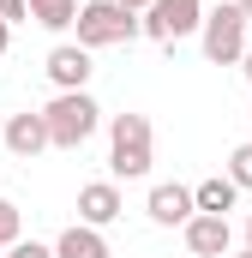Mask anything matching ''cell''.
<instances>
[{"instance_id":"6da1fadb","label":"cell","mask_w":252,"mask_h":258,"mask_svg":"<svg viewBox=\"0 0 252 258\" xmlns=\"http://www.w3.org/2000/svg\"><path fill=\"white\" fill-rule=\"evenodd\" d=\"M150 162H156L150 114H114L108 120V168H114V180H144Z\"/></svg>"},{"instance_id":"7a4b0ae2","label":"cell","mask_w":252,"mask_h":258,"mask_svg":"<svg viewBox=\"0 0 252 258\" xmlns=\"http://www.w3.org/2000/svg\"><path fill=\"white\" fill-rule=\"evenodd\" d=\"M36 114H42V126H48V144H54V150H78L90 132L102 126V108L90 102V90H54V102L36 108Z\"/></svg>"},{"instance_id":"3957f363","label":"cell","mask_w":252,"mask_h":258,"mask_svg":"<svg viewBox=\"0 0 252 258\" xmlns=\"http://www.w3.org/2000/svg\"><path fill=\"white\" fill-rule=\"evenodd\" d=\"M72 24H78V48H114L138 36V12H126L120 0H84Z\"/></svg>"},{"instance_id":"277c9868","label":"cell","mask_w":252,"mask_h":258,"mask_svg":"<svg viewBox=\"0 0 252 258\" xmlns=\"http://www.w3.org/2000/svg\"><path fill=\"white\" fill-rule=\"evenodd\" d=\"M198 36H204V60L210 66H234L246 54V12L228 0V6H210L204 12V24H198Z\"/></svg>"},{"instance_id":"5b68a950","label":"cell","mask_w":252,"mask_h":258,"mask_svg":"<svg viewBox=\"0 0 252 258\" xmlns=\"http://www.w3.org/2000/svg\"><path fill=\"white\" fill-rule=\"evenodd\" d=\"M204 24V0H150L144 12H138V36H150V42H180Z\"/></svg>"},{"instance_id":"8992f818","label":"cell","mask_w":252,"mask_h":258,"mask_svg":"<svg viewBox=\"0 0 252 258\" xmlns=\"http://www.w3.org/2000/svg\"><path fill=\"white\" fill-rule=\"evenodd\" d=\"M180 234H186V252H192V258H228V246H234L228 216H204V210L192 216Z\"/></svg>"},{"instance_id":"52a82bcc","label":"cell","mask_w":252,"mask_h":258,"mask_svg":"<svg viewBox=\"0 0 252 258\" xmlns=\"http://www.w3.org/2000/svg\"><path fill=\"white\" fill-rule=\"evenodd\" d=\"M144 210H150V222H156V228H186L192 216H198V210H192V186H174V180L150 186Z\"/></svg>"},{"instance_id":"ba28073f","label":"cell","mask_w":252,"mask_h":258,"mask_svg":"<svg viewBox=\"0 0 252 258\" xmlns=\"http://www.w3.org/2000/svg\"><path fill=\"white\" fill-rule=\"evenodd\" d=\"M120 210H126V204H120V186H114V180L78 186V222H84V228H108Z\"/></svg>"},{"instance_id":"9c48e42d","label":"cell","mask_w":252,"mask_h":258,"mask_svg":"<svg viewBox=\"0 0 252 258\" xmlns=\"http://www.w3.org/2000/svg\"><path fill=\"white\" fill-rule=\"evenodd\" d=\"M90 48H78V42H60V48H48V78H54V90H84L90 84Z\"/></svg>"},{"instance_id":"30bf717a","label":"cell","mask_w":252,"mask_h":258,"mask_svg":"<svg viewBox=\"0 0 252 258\" xmlns=\"http://www.w3.org/2000/svg\"><path fill=\"white\" fill-rule=\"evenodd\" d=\"M6 150H12V156H24V162H30V156H42V150H48V126H42V114H30V108H24V114H12V120H6Z\"/></svg>"},{"instance_id":"8fae6325","label":"cell","mask_w":252,"mask_h":258,"mask_svg":"<svg viewBox=\"0 0 252 258\" xmlns=\"http://www.w3.org/2000/svg\"><path fill=\"white\" fill-rule=\"evenodd\" d=\"M234 198H240V186H234L228 174H210V180H198V186H192V210H204V216H228V210H234Z\"/></svg>"},{"instance_id":"7c38bea8","label":"cell","mask_w":252,"mask_h":258,"mask_svg":"<svg viewBox=\"0 0 252 258\" xmlns=\"http://www.w3.org/2000/svg\"><path fill=\"white\" fill-rule=\"evenodd\" d=\"M54 258H114V252H108L102 228H84V222H72L60 240H54Z\"/></svg>"},{"instance_id":"4fadbf2b","label":"cell","mask_w":252,"mask_h":258,"mask_svg":"<svg viewBox=\"0 0 252 258\" xmlns=\"http://www.w3.org/2000/svg\"><path fill=\"white\" fill-rule=\"evenodd\" d=\"M24 12H30L42 30H72V18H78V0H24Z\"/></svg>"},{"instance_id":"5bb4252c","label":"cell","mask_w":252,"mask_h":258,"mask_svg":"<svg viewBox=\"0 0 252 258\" xmlns=\"http://www.w3.org/2000/svg\"><path fill=\"white\" fill-rule=\"evenodd\" d=\"M228 180H234L240 192H252V138H246V144H234V150H228Z\"/></svg>"},{"instance_id":"9a60e30c","label":"cell","mask_w":252,"mask_h":258,"mask_svg":"<svg viewBox=\"0 0 252 258\" xmlns=\"http://www.w3.org/2000/svg\"><path fill=\"white\" fill-rule=\"evenodd\" d=\"M12 240H24V216H18L12 198H0V252H6Z\"/></svg>"},{"instance_id":"2e32d148","label":"cell","mask_w":252,"mask_h":258,"mask_svg":"<svg viewBox=\"0 0 252 258\" xmlns=\"http://www.w3.org/2000/svg\"><path fill=\"white\" fill-rule=\"evenodd\" d=\"M6 258H54V246H42V240H12Z\"/></svg>"},{"instance_id":"e0dca14e","label":"cell","mask_w":252,"mask_h":258,"mask_svg":"<svg viewBox=\"0 0 252 258\" xmlns=\"http://www.w3.org/2000/svg\"><path fill=\"white\" fill-rule=\"evenodd\" d=\"M30 12H24V0H0V24H24Z\"/></svg>"},{"instance_id":"ac0fdd59","label":"cell","mask_w":252,"mask_h":258,"mask_svg":"<svg viewBox=\"0 0 252 258\" xmlns=\"http://www.w3.org/2000/svg\"><path fill=\"white\" fill-rule=\"evenodd\" d=\"M240 72H246V84H252V48H246V54H240Z\"/></svg>"},{"instance_id":"d6986e66","label":"cell","mask_w":252,"mask_h":258,"mask_svg":"<svg viewBox=\"0 0 252 258\" xmlns=\"http://www.w3.org/2000/svg\"><path fill=\"white\" fill-rule=\"evenodd\" d=\"M6 42H12V24H0V54H6Z\"/></svg>"},{"instance_id":"ffe728a7","label":"cell","mask_w":252,"mask_h":258,"mask_svg":"<svg viewBox=\"0 0 252 258\" xmlns=\"http://www.w3.org/2000/svg\"><path fill=\"white\" fill-rule=\"evenodd\" d=\"M120 6H126V12H144V6H150V0H120Z\"/></svg>"},{"instance_id":"44dd1931","label":"cell","mask_w":252,"mask_h":258,"mask_svg":"<svg viewBox=\"0 0 252 258\" xmlns=\"http://www.w3.org/2000/svg\"><path fill=\"white\" fill-rule=\"evenodd\" d=\"M234 6H240V12H246V24H252V0H234Z\"/></svg>"},{"instance_id":"7402d4cb","label":"cell","mask_w":252,"mask_h":258,"mask_svg":"<svg viewBox=\"0 0 252 258\" xmlns=\"http://www.w3.org/2000/svg\"><path fill=\"white\" fill-rule=\"evenodd\" d=\"M246 252H252V216H246Z\"/></svg>"},{"instance_id":"603a6c76","label":"cell","mask_w":252,"mask_h":258,"mask_svg":"<svg viewBox=\"0 0 252 258\" xmlns=\"http://www.w3.org/2000/svg\"><path fill=\"white\" fill-rule=\"evenodd\" d=\"M234 258H252V252H234Z\"/></svg>"},{"instance_id":"cb8c5ba5","label":"cell","mask_w":252,"mask_h":258,"mask_svg":"<svg viewBox=\"0 0 252 258\" xmlns=\"http://www.w3.org/2000/svg\"><path fill=\"white\" fill-rule=\"evenodd\" d=\"M0 258H6V252H0Z\"/></svg>"},{"instance_id":"d4e9b609","label":"cell","mask_w":252,"mask_h":258,"mask_svg":"<svg viewBox=\"0 0 252 258\" xmlns=\"http://www.w3.org/2000/svg\"><path fill=\"white\" fill-rule=\"evenodd\" d=\"M246 120H252V114H246Z\"/></svg>"}]
</instances>
